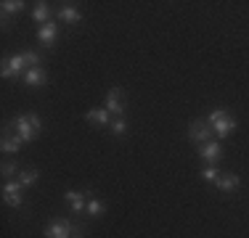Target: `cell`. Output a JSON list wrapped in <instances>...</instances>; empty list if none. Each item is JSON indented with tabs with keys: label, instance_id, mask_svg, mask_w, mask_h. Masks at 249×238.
<instances>
[{
	"label": "cell",
	"instance_id": "cell-1",
	"mask_svg": "<svg viewBox=\"0 0 249 238\" xmlns=\"http://www.w3.org/2000/svg\"><path fill=\"white\" fill-rule=\"evenodd\" d=\"M8 127L14 130L27 146V143H35L40 135H43V119H40L37 114H19V117H14L8 122Z\"/></svg>",
	"mask_w": 249,
	"mask_h": 238
},
{
	"label": "cell",
	"instance_id": "cell-2",
	"mask_svg": "<svg viewBox=\"0 0 249 238\" xmlns=\"http://www.w3.org/2000/svg\"><path fill=\"white\" fill-rule=\"evenodd\" d=\"M43 236L45 238H82V230L64 217H53V220H48Z\"/></svg>",
	"mask_w": 249,
	"mask_h": 238
},
{
	"label": "cell",
	"instance_id": "cell-3",
	"mask_svg": "<svg viewBox=\"0 0 249 238\" xmlns=\"http://www.w3.org/2000/svg\"><path fill=\"white\" fill-rule=\"evenodd\" d=\"M186 135H188V140H191L194 146H204V143H210V140H212L215 130H212V124L207 122V119H194V122L188 124Z\"/></svg>",
	"mask_w": 249,
	"mask_h": 238
},
{
	"label": "cell",
	"instance_id": "cell-4",
	"mask_svg": "<svg viewBox=\"0 0 249 238\" xmlns=\"http://www.w3.org/2000/svg\"><path fill=\"white\" fill-rule=\"evenodd\" d=\"M3 204L19 212L24 206V188L19 180H5L3 183Z\"/></svg>",
	"mask_w": 249,
	"mask_h": 238
},
{
	"label": "cell",
	"instance_id": "cell-5",
	"mask_svg": "<svg viewBox=\"0 0 249 238\" xmlns=\"http://www.w3.org/2000/svg\"><path fill=\"white\" fill-rule=\"evenodd\" d=\"M104 106L109 109L111 117H124V114H127V98H124V90H122V87H109Z\"/></svg>",
	"mask_w": 249,
	"mask_h": 238
},
{
	"label": "cell",
	"instance_id": "cell-6",
	"mask_svg": "<svg viewBox=\"0 0 249 238\" xmlns=\"http://www.w3.org/2000/svg\"><path fill=\"white\" fill-rule=\"evenodd\" d=\"M196 153L204 164H217L223 159V143L212 138L210 143H204V146H196Z\"/></svg>",
	"mask_w": 249,
	"mask_h": 238
},
{
	"label": "cell",
	"instance_id": "cell-7",
	"mask_svg": "<svg viewBox=\"0 0 249 238\" xmlns=\"http://www.w3.org/2000/svg\"><path fill=\"white\" fill-rule=\"evenodd\" d=\"M88 199H90V190H74V188H69L67 193H64V201L69 204V212H72V214H82V212H85Z\"/></svg>",
	"mask_w": 249,
	"mask_h": 238
},
{
	"label": "cell",
	"instance_id": "cell-8",
	"mask_svg": "<svg viewBox=\"0 0 249 238\" xmlns=\"http://www.w3.org/2000/svg\"><path fill=\"white\" fill-rule=\"evenodd\" d=\"M56 21H61L64 27H74V24L82 21V11L72 3H64V5H58V11H56Z\"/></svg>",
	"mask_w": 249,
	"mask_h": 238
},
{
	"label": "cell",
	"instance_id": "cell-9",
	"mask_svg": "<svg viewBox=\"0 0 249 238\" xmlns=\"http://www.w3.org/2000/svg\"><path fill=\"white\" fill-rule=\"evenodd\" d=\"M212 130H215V135H217L220 140L231 138V135L236 133V117H233V111H228L223 119H217V122L212 124Z\"/></svg>",
	"mask_w": 249,
	"mask_h": 238
},
{
	"label": "cell",
	"instance_id": "cell-10",
	"mask_svg": "<svg viewBox=\"0 0 249 238\" xmlns=\"http://www.w3.org/2000/svg\"><path fill=\"white\" fill-rule=\"evenodd\" d=\"M85 119L90 124H98V127H109L114 117L109 114V109H106V106H93V109L85 111Z\"/></svg>",
	"mask_w": 249,
	"mask_h": 238
},
{
	"label": "cell",
	"instance_id": "cell-11",
	"mask_svg": "<svg viewBox=\"0 0 249 238\" xmlns=\"http://www.w3.org/2000/svg\"><path fill=\"white\" fill-rule=\"evenodd\" d=\"M56 37H58V21H48V24H43V27H37V43L40 45H45V48H51L53 43H56Z\"/></svg>",
	"mask_w": 249,
	"mask_h": 238
},
{
	"label": "cell",
	"instance_id": "cell-12",
	"mask_svg": "<svg viewBox=\"0 0 249 238\" xmlns=\"http://www.w3.org/2000/svg\"><path fill=\"white\" fill-rule=\"evenodd\" d=\"M24 8H27L24 0H3V3H0V19H3V29H8V16L21 14Z\"/></svg>",
	"mask_w": 249,
	"mask_h": 238
},
{
	"label": "cell",
	"instance_id": "cell-13",
	"mask_svg": "<svg viewBox=\"0 0 249 238\" xmlns=\"http://www.w3.org/2000/svg\"><path fill=\"white\" fill-rule=\"evenodd\" d=\"M215 186H217V190H220V193H236V190H239V186H241V177L236 175V172H223L220 180H217Z\"/></svg>",
	"mask_w": 249,
	"mask_h": 238
},
{
	"label": "cell",
	"instance_id": "cell-14",
	"mask_svg": "<svg viewBox=\"0 0 249 238\" xmlns=\"http://www.w3.org/2000/svg\"><path fill=\"white\" fill-rule=\"evenodd\" d=\"M21 82H24L27 87H43L45 82H48V71H45L43 67H35L21 77Z\"/></svg>",
	"mask_w": 249,
	"mask_h": 238
},
{
	"label": "cell",
	"instance_id": "cell-15",
	"mask_svg": "<svg viewBox=\"0 0 249 238\" xmlns=\"http://www.w3.org/2000/svg\"><path fill=\"white\" fill-rule=\"evenodd\" d=\"M21 146H24V140L16 133H3V140H0V151L3 153H19Z\"/></svg>",
	"mask_w": 249,
	"mask_h": 238
},
{
	"label": "cell",
	"instance_id": "cell-16",
	"mask_svg": "<svg viewBox=\"0 0 249 238\" xmlns=\"http://www.w3.org/2000/svg\"><path fill=\"white\" fill-rule=\"evenodd\" d=\"M40 177H43V172H40V170H35V167H24L16 180L21 183V188H32V186H37V183H40Z\"/></svg>",
	"mask_w": 249,
	"mask_h": 238
},
{
	"label": "cell",
	"instance_id": "cell-17",
	"mask_svg": "<svg viewBox=\"0 0 249 238\" xmlns=\"http://www.w3.org/2000/svg\"><path fill=\"white\" fill-rule=\"evenodd\" d=\"M51 14H53V11H51V5L45 3V0H40V3L32 8V19H35V24H37V27L48 24V21H51Z\"/></svg>",
	"mask_w": 249,
	"mask_h": 238
},
{
	"label": "cell",
	"instance_id": "cell-18",
	"mask_svg": "<svg viewBox=\"0 0 249 238\" xmlns=\"http://www.w3.org/2000/svg\"><path fill=\"white\" fill-rule=\"evenodd\" d=\"M85 214H88V217H104V214H106V201L90 196V199H88V206H85Z\"/></svg>",
	"mask_w": 249,
	"mask_h": 238
},
{
	"label": "cell",
	"instance_id": "cell-19",
	"mask_svg": "<svg viewBox=\"0 0 249 238\" xmlns=\"http://www.w3.org/2000/svg\"><path fill=\"white\" fill-rule=\"evenodd\" d=\"M24 170L19 162H11V159H5L3 164H0V175H3V180H11V177H19V172Z\"/></svg>",
	"mask_w": 249,
	"mask_h": 238
},
{
	"label": "cell",
	"instance_id": "cell-20",
	"mask_svg": "<svg viewBox=\"0 0 249 238\" xmlns=\"http://www.w3.org/2000/svg\"><path fill=\"white\" fill-rule=\"evenodd\" d=\"M109 127H111V135H114V138H127V133H130L127 119H124V117H114Z\"/></svg>",
	"mask_w": 249,
	"mask_h": 238
},
{
	"label": "cell",
	"instance_id": "cell-21",
	"mask_svg": "<svg viewBox=\"0 0 249 238\" xmlns=\"http://www.w3.org/2000/svg\"><path fill=\"white\" fill-rule=\"evenodd\" d=\"M223 172L217 170V164H204V170H201V180L204 183H217L220 180Z\"/></svg>",
	"mask_w": 249,
	"mask_h": 238
},
{
	"label": "cell",
	"instance_id": "cell-22",
	"mask_svg": "<svg viewBox=\"0 0 249 238\" xmlns=\"http://www.w3.org/2000/svg\"><path fill=\"white\" fill-rule=\"evenodd\" d=\"M228 111H231V109H225V106H215V109L210 111V117H207V122H210V124H215L217 119H223L225 114H228Z\"/></svg>",
	"mask_w": 249,
	"mask_h": 238
}]
</instances>
